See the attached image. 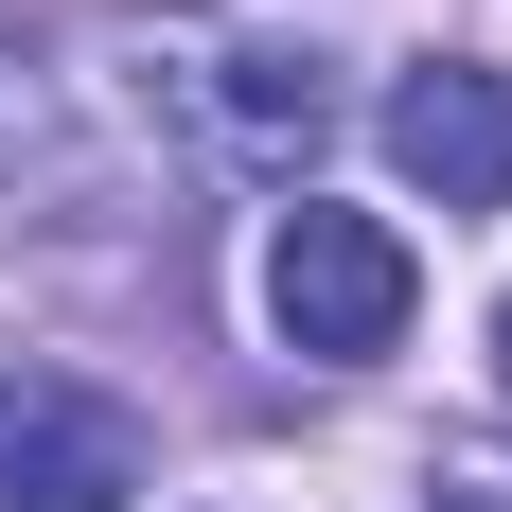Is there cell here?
<instances>
[{
  "label": "cell",
  "instance_id": "obj_1",
  "mask_svg": "<svg viewBox=\"0 0 512 512\" xmlns=\"http://www.w3.org/2000/svg\"><path fill=\"white\" fill-rule=\"evenodd\" d=\"M407 301H424V265H407V230L389 212H336V195H301L283 230H265V318H283V354H389L407 336Z\"/></svg>",
  "mask_w": 512,
  "mask_h": 512
},
{
  "label": "cell",
  "instance_id": "obj_2",
  "mask_svg": "<svg viewBox=\"0 0 512 512\" xmlns=\"http://www.w3.org/2000/svg\"><path fill=\"white\" fill-rule=\"evenodd\" d=\"M124 495H142V424L71 371H0V512H124Z\"/></svg>",
  "mask_w": 512,
  "mask_h": 512
},
{
  "label": "cell",
  "instance_id": "obj_3",
  "mask_svg": "<svg viewBox=\"0 0 512 512\" xmlns=\"http://www.w3.org/2000/svg\"><path fill=\"white\" fill-rule=\"evenodd\" d=\"M389 159H407V195H442V212H512V71H477V53L407 71V89H389Z\"/></svg>",
  "mask_w": 512,
  "mask_h": 512
},
{
  "label": "cell",
  "instance_id": "obj_4",
  "mask_svg": "<svg viewBox=\"0 0 512 512\" xmlns=\"http://www.w3.org/2000/svg\"><path fill=\"white\" fill-rule=\"evenodd\" d=\"M195 71H212V142L248 159V177H301L336 142V71L318 53H195Z\"/></svg>",
  "mask_w": 512,
  "mask_h": 512
},
{
  "label": "cell",
  "instance_id": "obj_5",
  "mask_svg": "<svg viewBox=\"0 0 512 512\" xmlns=\"http://www.w3.org/2000/svg\"><path fill=\"white\" fill-rule=\"evenodd\" d=\"M495 389H512V301H495Z\"/></svg>",
  "mask_w": 512,
  "mask_h": 512
}]
</instances>
